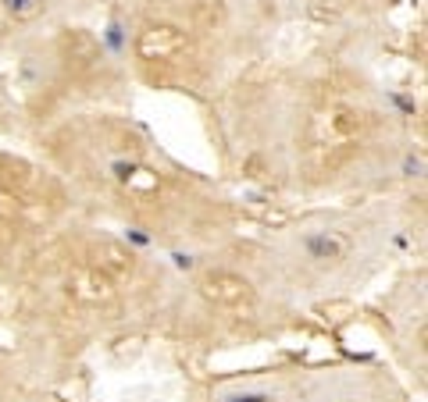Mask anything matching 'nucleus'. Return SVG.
<instances>
[{"label": "nucleus", "mask_w": 428, "mask_h": 402, "mask_svg": "<svg viewBox=\"0 0 428 402\" xmlns=\"http://www.w3.org/2000/svg\"><path fill=\"white\" fill-rule=\"evenodd\" d=\"M368 129L364 118L353 104L328 100L307 118V132H303V164L314 175H332L335 168H343Z\"/></svg>", "instance_id": "obj_1"}, {"label": "nucleus", "mask_w": 428, "mask_h": 402, "mask_svg": "<svg viewBox=\"0 0 428 402\" xmlns=\"http://www.w3.org/2000/svg\"><path fill=\"white\" fill-rule=\"evenodd\" d=\"M178 54H186V33L171 22H154L136 36V57L146 65H168Z\"/></svg>", "instance_id": "obj_2"}, {"label": "nucleus", "mask_w": 428, "mask_h": 402, "mask_svg": "<svg viewBox=\"0 0 428 402\" xmlns=\"http://www.w3.org/2000/svg\"><path fill=\"white\" fill-rule=\"evenodd\" d=\"M200 292L214 303V306H222V310H250L254 306V289L247 278H239L232 271H214L207 274L204 282H200Z\"/></svg>", "instance_id": "obj_3"}, {"label": "nucleus", "mask_w": 428, "mask_h": 402, "mask_svg": "<svg viewBox=\"0 0 428 402\" xmlns=\"http://www.w3.org/2000/svg\"><path fill=\"white\" fill-rule=\"evenodd\" d=\"M68 292H72V299L82 303V306H104V303H111V299L118 296V285L111 282L104 271H97L93 264H82V267H75L72 278H68Z\"/></svg>", "instance_id": "obj_4"}, {"label": "nucleus", "mask_w": 428, "mask_h": 402, "mask_svg": "<svg viewBox=\"0 0 428 402\" xmlns=\"http://www.w3.org/2000/svg\"><path fill=\"white\" fill-rule=\"evenodd\" d=\"M89 264H93L97 271H104L114 285L125 282V278H132V271H136L132 253H129L121 242H111V239H100V242L93 246V260H89Z\"/></svg>", "instance_id": "obj_5"}, {"label": "nucleus", "mask_w": 428, "mask_h": 402, "mask_svg": "<svg viewBox=\"0 0 428 402\" xmlns=\"http://www.w3.org/2000/svg\"><path fill=\"white\" fill-rule=\"evenodd\" d=\"M303 250H307V257L314 264H339L346 253H350V239L343 232H311L307 239H303Z\"/></svg>", "instance_id": "obj_6"}, {"label": "nucleus", "mask_w": 428, "mask_h": 402, "mask_svg": "<svg viewBox=\"0 0 428 402\" xmlns=\"http://www.w3.org/2000/svg\"><path fill=\"white\" fill-rule=\"evenodd\" d=\"M18 214H22L18 200L8 189H0V246L18 235Z\"/></svg>", "instance_id": "obj_7"}, {"label": "nucleus", "mask_w": 428, "mask_h": 402, "mask_svg": "<svg viewBox=\"0 0 428 402\" xmlns=\"http://www.w3.org/2000/svg\"><path fill=\"white\" fill-rule=\"evenodd\" d=\"M0 8H4L15 22H33V18L43 15L47 0H0Z\"/></svg>", "instance_id": "obj_8"}, {"label": "nucleus", "mask_w": 428, "mask_h": 402, "mask_svg": "<svg viewBox=\"0 0 428 402\" xmlns=\"http://www.w3.org/2000/svg\"><path fill=\"white\" fill-rule=\"evenodd\" d=\"M225 402H268V395H232Z\"/></svg>", "instance_id": "obj_9"}]
</instances>
